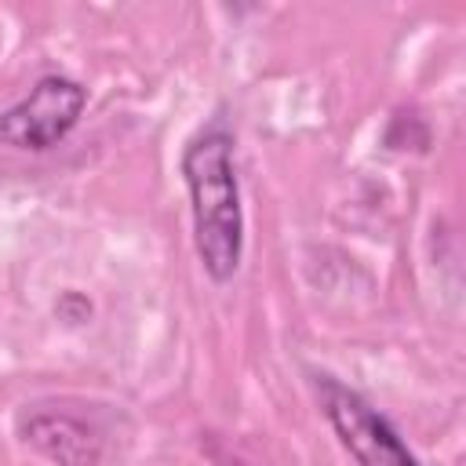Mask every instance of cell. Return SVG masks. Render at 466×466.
<instances>
[{"label": "cell", "instance_id": "obj_1", "mask_svg": "<svg viewBox=\"0 0 466 466\" xmlns=\"http://www.w3.org/2000/svg\"><path fill=\"white\" fill-rule=\"evenodd\" d=\"M178 167L189 189L197 258L215 284H226L244 258V208L233 160V135L222 124L200 127L186 142Z\"/></svg>", "mask_w": 466, "mask_h": 466}, {"label": "cell", "instance_id": "obj_3", "mask_svg": "<svg viewBox=\"0 0 466 466\" xmlns=\"http://www.w3.org/2000/svg\"><path fill=\"white\" fill-rule=\"evenodd\" d=\"M87 106L84 84L69 76H40L22 102L0 113V146L44 153L58 146L80 120Z\"/></svg>", "mask_w": 466, "mask_h": 466}, {"label": "cell", "instance_id": "obj_4", "mask_svg": "<svg viewBox=\"0 0 466 466\" xmlns=\"http://www.w3.org/2000/svg\"><path fill=\"white\" fill-rule=\"evenodd\" d=\"M22 441L36 448L44 459H51L55 466H98L102 459L98 433L87 422L73 415H58V411L29 415L22 422Z\"/></svg>", "mask_w": 466, "mask_h": 466}, {"label": "cell", "instance_id": "obj_2", "mask_svg": "<svg viewBox=\"0 0 466 466\" xmlns=\"http://www.w3.org/2000/svg\"><path fill=\"white\" fill-rule=\"evenodd\" d=\"M317 397L324 419L331 422L335 437L357 466H419V459L386 422V415H379L357 390L331 375H317Z\"/></svg>", "mask_w": 466, "mask_h": 466}]
</instances>
